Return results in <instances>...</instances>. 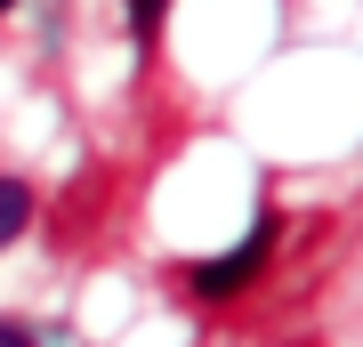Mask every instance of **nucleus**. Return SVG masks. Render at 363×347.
Masks as SVG:
<instances>
[{"label": "nucleus", "mask_w": 363, "mask_h": 347, "mask_svg": "<svg viewBox=\"0 0 363 347\" xmlns=\"http://www.w3.org/2000/svg\"><path fill=\"white\" fill-rule=\"evenodd\" d=\"M162 16H169V0H130V33L154 49V33H162Z\"/></svg>", "instance_id": "nucleus-3"}, {"label": "nucleus", "mask_w": 363, "mask_h": 347, "mask_svg": "<svg viewBox=\"0 0 363 347\" xmlns=\"http://www.w3.org/2000/svg\"><path fill=\"white\" fill-rule=\"evenodd\" d=\"M9 9H16V0H0V16H9Z\"/></svg>", "instance_id": "nucleus-5"}, {"label": "nucleus", "mask_w": 363, "mask_h": 347, "mask_svg": "<svg viewBox=\"0 0 363 347\" xmlns=\"http://www.w3.org/2000/svg\"><path fill=\"white\" fill-rule=\"evenodd\" d=\"M0 347H40V339L25 331V323H0Z\"/></svg>", "instance_id": "nucleus-4"}, {"label": "nucleus", "mask_w": 363, "mask_h": 347, "mask_svg": "<svg viewBox=\"0 0 363 347\" xmlns=\"http://www.w3.org/2000/svg\"><path fill=\"white\" fill-rule=\"evenodd\" d=\"M33 210H40V202H33V186H25V178H0V250H9L16 234L33 226Z\"/></svg>", "instance_id": "nucleus-2"}, {"label": "nucleus", "mask_w": 363, "mask_h": 347, "mask_svg": "<svg viewBox=\"0 0 363 347\" xmlns=\"http://www.w3.org/2000/svg\"><path fill=\"white\" fill-rule=\"evenodd\" d=\"M274 234H283V219H259V226L242 234V243H234V250L202 258V267H186V291H194V299H210V307L242 299V291L267 275V258H274Z\"/></svg>", "instance_id": "nucleus-1"}]
</instances>
